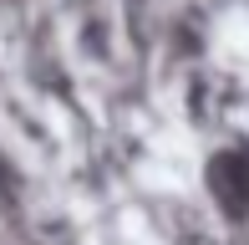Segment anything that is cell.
<instances>
[{"mask_svg": "<svg viewBox=\"0 0 249 245\" xmlns=\"http://www.w3.org/2000/svg\"><path fill=\"white\" fill-rule=\"evenodd\" d=\"M209 184H213V194H219V204L229 209V215H244L249 209V153L244 148L219 153V159L209 163Z\"/></svg>", "mask_w": 249, "mask_h": 245, "instance_id": "cell-1", "label": "cell"}]
</instances>
